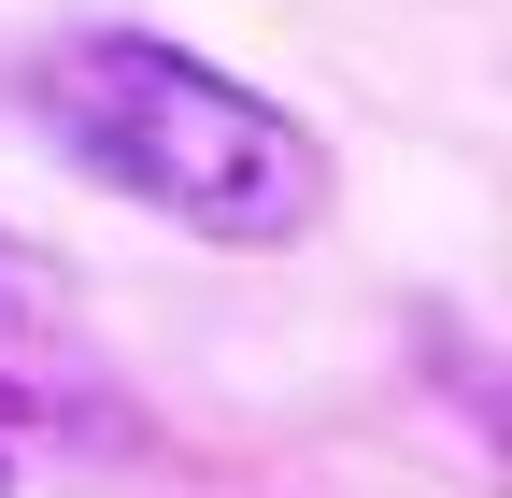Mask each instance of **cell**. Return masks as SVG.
I'll return each mask as SVG.
<instances>
[{
  "mask_svg": "<svg viewBox=\"0 0 512 498\" xmlns=\"http://www.w3.org/2000/svg\"><path fill=\"white\" fill-rule=\"evenodd\" d=\"M29 114H43V143L86 185L228 242V257H285L342 200L328 143L285 100H256L242 72H214V57H185L157 29H57L29 57Z\"/></svg>",
  "mask_w": 512,
  "mask_h": 498,
  "instance_id": "obj_1",
  "label": "cell"
},
{
  "mask_svg": "<svg viewBox=\"0 0 512 498\" xmlns=\"http://www.w3.org/2000/svg\"><path fill=\"white\" fill-rule=\"evenodd\" d=\"M29 328H72V271L0 228V342H29Z\"/></svg>",
  "mask_w": 512,
  "mask_h": 498,
  "instance_id": "obj_2",
  "label": "cell"
},
{
  "mask_svg": "<svg viewBox=\"0 0 512 498\" xmlns=\"http://www.w3.org/2000/svg\"><path fill=\"white\" fill-rule=\"evenodd\" d=\"M0 427H29V385H0Z\"/></svg>",
  "mask_w": 512,
  "mask_h": 498,
  "instance_id": "obj_3",
  "label": "cell"
},
{
  "mask_svg": "<svg viewBox=\"0 0 512 498\" xmlns=\"http://www.w3.org/2000/svg\"><path fill=\"white\" fill-rule=\"evenodd\" d=\"M0 484H15V456H0Z\"/></svg>",
  "mask_w": 512,
  "mask_h": 498,
  "instance_id": "obj_4",
  "label": "cell"
}]
</instances>
